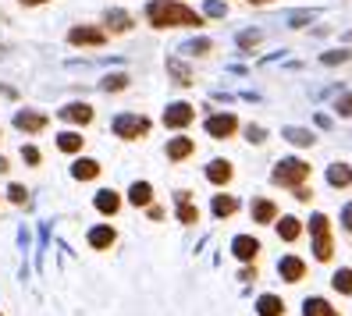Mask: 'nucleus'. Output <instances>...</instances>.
I'll return each mask as SVG.
<instances>
[{
	"instance_id": "obj_1",
	"label": "nucleus",
	"mask_w": 352,
	"mask_h": 316,
	"mask_svg": "<svg viewBox=\"0 0 352 316\" xmlns=\"http://www.w3.org/2000/svg\"><path fill=\"white\" fill-rule=\"evenodd\" d=\"M146 22L153 29H199L203 14L192 11L182 0H150L146 4Z\"/></svg>"
},
{
	"instance_id": "obj_2",
	"label": "nucleus",
	"mask_w": 352,
	"mask_h": 316,
	"mask_svg": "<svg viewBox=\"0 0 352 316\" xmlns=\"http://www.w3.org/2000/svg\"><path fill=\"white\" fill-rule=\"evenodd\" d=\"M306 227H309V235H314V260H317V263H331V260H335V235H331V217H327V214H314Z\"/></svg>"
},
{
	"instance_id": "obj_3",
	"label": "nucleus",
	"mask_w": 352,
	"mask_h": 316,
	"mask_svg": "<svg viewBox=\"0 0 352 316\" xmlns=\"http://www.w3.org/2000/svg\"><path fill=\"white\" fill-rule=\"evenodd\" d=\"M309 171H314V167H309L306 160H296V157H288V160H281V163L274 167L271 181H274L278 188H296V185H306Z\"/></svg>"
},
{
	"instance_id": "obj_4",
	"label": "nucleus",
	"mask_w": 352,
	"mask_h": 316,
	"mask_svg": "<svg viewBox=\"0 0 352 316\" xmlns=\"http://www.w3.org/2000/svg\"><path fill=\"white\" fill-rule=\"evenodd\" d=\"M114 132H118L121 139H129V142H135V139H146V135H150V117H139V114H121V117H114Z\"/></svg>"
},
{
	"instance_id": "obj_5",
	"label": "nucleus",
	"mask_w": 352,
	"mask_h": 316,
	"mask_svg": "<svg viewBox=\"0 0 352 316\" xmlns=\"http://www.w3.org/2000/svg\"><path fill=\"white\" fill-rule=\"evenodd\" d=\"M203 128H206L210 139H232L239 132V117L235 114H210L203 121Z\"/></svg>"
},
{
	"instance_id": "obj_6",
	"label": "nucleus",
	"mask_w": 352,
	"mask_h": 316,
	"mask_svg": "<svg viewBox=\"0 0 352 316\" xmlns=\"http://www.w3.org/2000/svg\"><path fill=\"white\" fill-rule=\"evenodd\" d=\"M68 43L72 47H103V43H107V29H100V25H75L68 32Z\"/></svg>"
},
{
	"instance_id": "obj_7",
	"label": "nucleus",
	"mask_w": 352,
	"mask_h": 316,
	"mask_svg": "<svg viewBox=\"0 0 352 316\" xmlns=\"http://www.w3.org/2000/svg\"><path fill=\"white\" fill-rule=\"evenodd\" d=\"M192 121H196L192 103H171V107L164 111V124H168V128H189Z\"/></svg>"
},
{
	"instance_id": "obj_8",
	"label": "nucleus",
	"mask_w": 352,
	"mask_h": 316,
	"mask_svg": "<svg viewBox=\"0 0 352 316\" xmlns=\"http://www.w3.org/2000/svg\"><path fill=\"white\" fill-rule=\"evenodd\" d=\"M132 14L129 11H121V8H111L107 14H103V29H107V36H125L132 32Z\"/></svg>"
},
{
	"instance_id": "obj_9",
	"label": "nucleus",
	"mask_w": 352,
	"mask_h": 316,
	"mask_svg": "<svg viewBox=\"0 0 352 316\" xmlns=\"http://www.w3.org/2000/svg\"><path fill=\"white\" fill-rule=\"evenodd\" d=\"M232 252H235V260H239V263H256V256H260V242H256L253 235H239V238L232 242Z\"/></svg>"
},
{
	"instance_id": "obj_10",
	"label": "nucleus",
	"mask_w": 352,
	"mask_h": 316,
	"mask_svg": "<svg viewBox=\"0 0 352 316\" xmlns=\"http://www.w3.org/2000/svg\"><path fill=\"white\" fill-rule=\"evenodd\" d=\"M278 273H281L285 284H299V281H306V263L299 256H285L278 263Z\"/></svg>"
},
{
	"instance_id": "obj_11",
	"label": "nucleus",
	"mask_w": 352,
	"mask_h": 316,
	"mask_svg": "<svg viewBox=\"0 0 352 316\" xmlns=\"http://www.w3.org/2000/svg\"><path fill=\"white\" fill-rule=\"evenodd\" d=\"M274 227H278V238H281V242H299L302 231H306V224H302L299 217H278Z\"/></svg>"
},
{
	"instance_id": "obj_12",
	"label": "nucleus",
	"mask_w": 352,
	"mask_h": 316,
	"mask_svg": "<svg viewBox=\"0 0 352 316\" xmlns=\"http://www.w3.org/2000/svg\"><path fill=\"white\" fill-rule=\"evenodd\" d=\"M14 124L22 132L36 135V132H43L47 128V114H36V111H22V114H14Z\"/></svg>"
},
{
	"instance_id": "obj_13",
	"label": "nucleus",
	"mask_w": 352,
	"mask_h": 316,
	"mask_svg": "<svg viewBox=\"0 0 352 316\" xmlns=\"http://www.w3.org/2000/svg\"><path fill=\"white\" fill-rule=\"evenodd\" d=\"M232 178H235V167L228 160H214L210 167H206V181H210V185H228Z\"/></svg>"
},
{
	"instance_id": "obj_14",
	"label": "nucleus",
	"mask_w": 352,
	"mask_h": 316,
	"mask_svg": "<svg viewBox=\"0 0 352 316\" xmlns=\"http://www.w3.org/2000/svg\"><path fill=\"white\" fill-rule=\"evenodd\" d=\"M281 214H278V203L274 199H256L253 203V221L256 224H274Z\"/></svg>"
},
{
	"instance_id": "obj_15",
	"label": "nucleus",
	"mask_w": 352,
	"mask_h": 316,
	"mask_svg": "<svg viewBox=\"0 0 352 316\" xmlns=\"http://www.w3.org/2000/svg\"><path fill=\"white\" fill-rule=\"evenodd\" d=\"M327 185L331 188H352V167L349 163H331L327 167Z\"/></svg>"
},
{
	"instance_id": "obj_16",
	"label": "nucleus",
	"mask_w": 352,
	"mask_h": 316,
	"mask_svg": "<svg viewBox=\"0 0 352 316\" xmlns=\"http://www.w3.org/2000/svg\"><path fill=\"white\" fill-rule=\"evenodd\" d=\"M302 316H342L335 306H331L327 299H320V295H314V299L302 302Z\"/></svg>"
},
{
	"instance_id": "obj_17",
	"label": "nucleus",
	"mask_w": 352,
	"mask_h": 316,
	"mask_svg": "<svg viewBox=\"0 0 352 316\" xmlns=\"http://www.w3.org/2000/svg\"><path fill=\"white\" fill-rule=\"evenodd\" d=\"M60 117L72 121V124H89L93 121V107L89 103H68V107L60 111Z\"/></svg>"
},
{
	"instance_id": "obj_18",
	"label": "nucleus",
	"mask_w": 352,
	"mask_h": 316,
	"mask_svg": "<svg viewBox=\"0 0 352 316\" xmlns=\"http://www.w3.org/2000/svg\"><path fill=\"white\" fill-rule=\"evenodd\" d=\"M192 153H196V142H192V139H185V135L168 142V160H175V163H178V160H189Z\"/></svg>"
},
{
	"instance_id": "obj_19",
	"label": "nucleus",
	"mask_w": 352,
	"mask_h": 316,
	"mask_svg": "<svg viewBox=\"0 0 352 316\" xmlns=\"http://www.w3.org/2000/svg\"><path fill=\"white\" fill-rule=\"evenodd\" d=\"M256 313L260 316H285V299H281V295H260V299H256Z\"/></svg>"
},
{
	"instance_id": "obj_20",
	"label": "nucleus",
	"mask_w": 352,
	"mask_h": 316,
	"mask_svg": "<svg viewBox=\"0 0 352 316\" xmlns=\"http://www.w3.org/2000/svg\"><path fill=\"white\" fill-rule=\"evenodd\" d=\"M96 210H100V214H107V217H114L121 210V196L114 192V188H103V192H96Z\"/></svg>"
},
{
	"instance_id": "obj_21",
	"label": "nucleus",
	"mask_w": 352,
	"mask_h": 316,
	"mask_svg": "<svg viewBox=\"0 0 352 316\" xmlns=\"http://www.w3.org/2000/svg\"><path fill=\"white\" fill-rule=\"evenodd\" d=\"M210 210H214V217H232V214H239V196H214V203H210Z\"/></svg>"
},
{
	"instance_id": "obj_22",
	"label": "nucleus",
	"mask_w": 352,
	"mask_h": 316,
	"mask_svg": "<svg viewBox=\"0 0 352 316\" xmlns=\"http://www.w3.org/2000/svg\"><path fill=\"white\" fill-rule=\"evenodd\" d=\"M178 221L182 224H196L199 221V210L192 206V192H178Z\"/></svg>"
},
{
	"instance_id": "obj_23",
	"label": "nucleus",
	"mask_w": 352,
	"mask_h": 316,
	"mask_svg": "<svg viewBox=\"0 0 352 316\" xmlns=\"http://www.w3.org/2000/svg\"><path fill=\"white\" fill-rule=\"evenodd\" d=\"M129 203H132V206H150V203H153V185H150V181H135V185L129 188Z\"/></svg>"
},
{
	"instance_id": "obj_24",
	"label": "nucleus",
	"mask_w": 352,
	"mask_h": 316,
	"mask_svg": "<svg viewBox=\"0 0 352 316\" xmlns=\"http://www.w3.org/2000/svg\"><path fill=\"white\" fill-rule=\"evenodd\" d=\"M72 174L78 181H93V178H100V163L96 160H75L72 163Z\"/></svg>"
},
{
	"instance_id": "obj_25",
	"label": "nucleus",
	"mask_w": 352,
	"mask_h": 316,
	"mask_svg": "<svg viewBox=\"0 0 352 316\" xmlns=\"http://www.w3.org/2000/svg\"><path fill=\"white\" fill-rule=\"evenodd\" d=\"M82 146H86V139H82L78 132H60V135H57V150H60V153H78Z\"/></svg>"
},
{
	"instance_id": "obj_26",
	"label": "nucleus",
	"mask_w": 352,
	"mask_h": 316,
	"mask_svg": "<svg viewBox=\"0 0 352 316\" xmlns=\"http://www.w3.org/2000/svg\"><path fill=\"white\" fill-rule=\"evenodd\" d=\"M114 238H118L114 227H93V231H89V245H93V249H111Z\"/></svg>"
},
{
	"instance_id": "obj_27",
	"label": "nucleus",
	"mask_w": 352,
	"mask_h": 316,
	"mask_svg": "<svg viewBox=\"0 0 352 316\" xmlns=\"http://www.w3.org/2000/svg\"><path fill=\"white\" fill-rule=\"evenodd\" d=\"M331 284H335V291H338V295H352V267L335 270V278H331Z\"/></svg>"
},
{
	"instance_id": "obj_28",
	"label": "nucleus",
	"mask_w": 352,
	"mask_h": 316,
	"mask_svg": "<svg viewBox=\"0 0 352 316\" xmlns=\"http://www.w3.org/2000/svg\"><path fill=\"white\" fill-rule=\"evenodd\" d=\"M285 139L292 142V146H314L317 139H314V132H306V128H288L285 132Z\"/></svg>"
},
{
	"instance_id": "obj_29",
	"label": "nucleus",
	"mask_w": 352,
	"mask_h": 316,
	"mask_svg": "<svg viewBox=\"0 0 352 316\" xmlns=\"http://www.w3.org/2000/svg\"><path fill=\"white\" fill-rule=\"evenodd\" d=\"M103 89H107V93H121V89H129V75H107V78H103Z\"/></svg>"
},
{
	"instance_id": "obj_30",
	"label": "nucleus",
	"mask_w": 352,
	"mask_h": 316,
	"mask_svg": "<svg viewBox=\"0 0 352 316\" xmlns=\"http://www.w3.org/2000/svg\"><path fill=\"white\" fill-rule=\"evenodd\" d=\"M335 111H338V117H352V93H342L335 100Z\"/></svg>"
},
{
	"instance_id": "obj_31",
	"label": "nucleus",
	"mask_w": 352,
	"mask_h": 316,
	"mask_svg": "<svg viewBox=\"0 0 352 316\" xmlns=\"http://www.w3.org/2000/svg\"><path fill=\"white\" fill-rule=\"evenodd\" d=\"M210 50H214V43H210V39H196V43H189V47H185V54H196V57L210 54Z\"/></svg>"
},
{
	"instance_id": "obj_32",
	"label": "nucleus",
	"mask_w": 352,
	"mask_h": 316,
	"mask_svg": "<svg viewBox=\"0 0 352 316\" xmlns=\"http://www.w3.org/2000/svg\"><path fill=\"white\" fill-rule=\"evenodd\" d=\"M168 68H171V75L178 78V86H192V82H189V71H185L178 60H168Z\"/></svg>"
},
{
	"instance_id": "obj_33",
	"label": "nucleus",
	"mask_w": 352,
	"mask_h": 316,
	"mask_svg": "<svg viewBox=\"0 0 352 316\" xmlns=\"http://www.w3.org/2000/svg\"><path fill=\"white\" fill-rule=\"evenodd\" d=\"M8 199H11V203H18V206H22V203L29 199V192H25L22 185H11V188H8Z\"/></svg>"
},
{
	"instance_id": "obj_34",
	"label": "nucleus",
	"mask_w": 352,
	"mask_h": 316,
	"mask_svg": "<svg viewBox=\"0 0 352 316\" xmlns=\"http://www.w3.org/2000/svg\"><path fill=\"white\" fill-rule=\"evenodd\" d=\"M22 160L36 167V163H43V153H39V150H36V146H25V150H22Z\"/></svg>"
},
{
	"instance_id": "obj_35",
	"label": "nucleus",
	"mask_w": 352,
	"mask_h": 316,
	"mask_svg": "<svg viewBox=\"0 0 352 316\" xmlns=\"http://www.w3.org/2000/svg\"><path fill=\"white\" fill-rule=\"evenodd\" d=\"M352 54L349 50H331V54H324V65H342V60H349Z\"/></svg>"
},
{
	"instance_id": "obj_36",
	"label": "nucleus",
	"mask_w": 352,
	"mask_h": 316,
	"mask_svg": "<svg viewBox=\"0 0 352 316\" xmlns=\"http://www.w3.org/2000/svg\"><path fill=\"white\" fill-rule=\"evenodd\" d=\"M292 192H296V199H299V203H314V192H309L306 185H296Z\"/></svg>"
},
{
	"instance_id": "obj_37",
	"label": "nucleus",
	"mask_w": 352,
	"mask_h": 316,
	"mask_svg": "<svg viewBox=\"0 0 352 316\" xmlns=\"http://www.w3.org/2000/svg\"><path fill=\"white\" fill-rule=\"evenodd\" d=\"M342 224H345V231L352 235V203H345V210H342Z\"/></svg>"
},
{
	"instance_id": "obj_38",
	"label": "nucleus",
	"mask_w": 352,
	"mask_h": 316,
	"mask_svg": "<svg viewBox=\"0 0 352 316\" xmlns=\"http://www.w3.org/2000/svg\"><path fill=\"white\" fill-rule=\"evenodd\" d=\"M206 14H214V18H221V14H224V4H217V0H210V4H206Z\"/></svg>"
},
{
	"instance_id": "obj_39",
	"label": "nucleus",
	"mask_w": 352,
	"mask_h": 316,
	"mask_svg": "<svg viewBox=\"0 0 352 316\" xmlns=\"http://www.w3.org/2000/svg\"><path fill=\"white\" fill-rule=\"evenodd\" d=\"M242 281H256V267H253V263L242 270Z\"/></svg>"
},
{
	"instance_id": "obj_40",
	"label": "nucleus",
	"mask_w": 352,
	"mask_h": 316,
	"mask_svg": "<svg viewBox=\"0 0 352 316\" xmlns=\"http://www.w3.org/2000/svg\"><path fill=\"white\" fill-rule=\"evenodd\" d=\"M146 210H150V217H153V221H164V210H160V206H153V203H150Z\"/></svg>"
},
{
	"instance_id": "obj_41",
	"label": "nucleus",
	"mask_w": 352,
	"mask_h": 316,
	"mask_svg": "<svg viewBox=\"0 0 352 316\" xmlns=\"http://www.w3.org/2000/svg\"><path fill=\"white\" fill-rule=\"evenodd\" d=\"M250 142H263V128H250Z\"/></svg>"
},
{
	"instance_id": "obj_42",
	"label": "nucleus",
	"mask_w": 352,
	"mask_h": 316,
	"mask_svg": "<svg viewBox=\"0 0 352 316\" xmlns=\"http://www.w3.org/2000/svg\"><path fill=\"white\" fill-rule=\"evenodd\" d=\"M22 8H39V4H47V0H18Z\"/></svg>"
},
{
	"instance_id": "obj_43",
	"label": "nucleus",
	"mask_w": 352,
	"mask_h": 316,
	"mask_svg": "<svg viewBox=\"0 0 352 316\" xmlns=\"http://www.w3.org/2000/svg\"><path fill=\"white\" fill-rule=\"evenodd\" d=\"M245 4H253V8H263V4H274V0H245Z\"/></svg>"
},
{
	"instance_id": "obj_44",
	"label": "nucleus",
	"mask_w": 352,
	"mask_h": 316,
	"mask_svg": "<svg viewBox=\"0 0 352 316\" xmlns=\"http://www.w3.org/2000/svg\"><path fill=\"white\" fill-rule=\"evenodd\" d=\"M0 174H8V160L4 157H0Z\"/></svg>"
}]
</instances>
